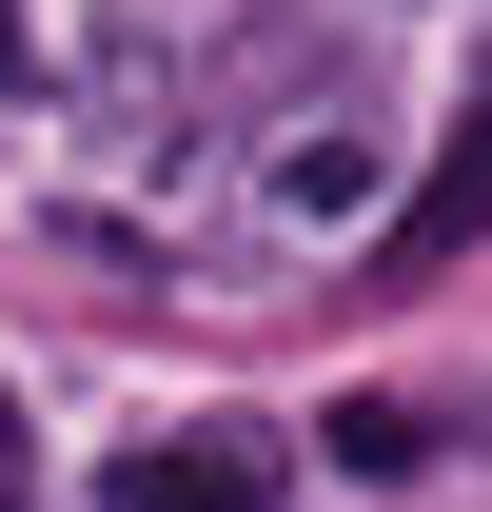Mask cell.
Wrapping results in <instances>:
<instances>
[{
  "label": "cell",
  "mask_w": 492,
  "mask_h": 512,
  "mask_svg": "<svg viewBox=\"0 0 492 512\" xmlns=\"http://www.w3.org/2000/svg\"><path fill=\"white\" fill-rule=\"evenodd\" d=\"M0 99H20V0H0Z\"/></svg>",
  "instance_id": "3957f363"
},
{
  "label": "cell",
  "mask_w": 492,
  "mask_h": 512,
  "mask_svg": "<svg viewBox=\"0 0 492 512\" xmlns=\"http://www.w3.org/2000/svg\"><path fill=\"white\" fill-rule=\"evenodd\" d=\"M99 493H119V512H276V493H296V453L256 434V414H197V434H138Z\"/></svg>",
  "instance_id": "6da1fadb"
},
{
  "label": "cell",
  "mask_w": 492,
  "mask_h": 512,
  "mask_svg": "<svg viewBox=\"0 0 492 512\" xmlns=\"http://www.w3.org/2000/svg\"><path fill=\"white\" fill-rule=\"evenodd\" d=\"M473 237H492V99H473V119H453V138H433V178L394 197V237H374V276L414 296V276H453V256H473Z\"/></svg>",
  "instance_id": "7a4b0ae2"
},
{
  "label": "cell",
  "mask_w": 492,
  "mask_h": 512,
  "mask_svg": "<svg viewBox=\"0 0 492 512\" xmlns=\"http://www.w3.org/2000/svg\"><path fill=\"white\" fill-rule=\"evenodd\" d=\"M0 493H20V394H0Z\"/></svg>",
  "instance_id": "277c9868"
}]
</instances>
